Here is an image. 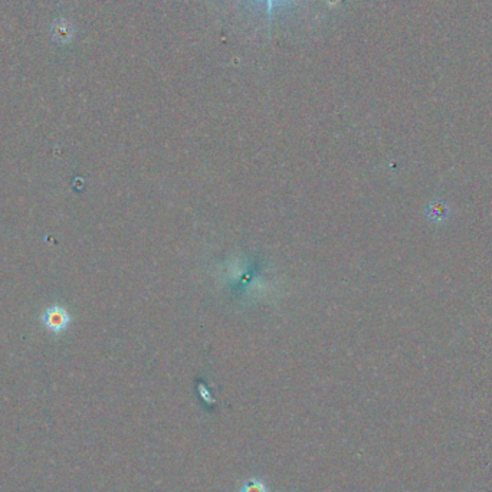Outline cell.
<instances>
[{
	"instance_id": "2",
	"label": "cell",
	"mask_w": 492,
	"mask_h": 492,
	"mask_svg": "<svg viewBox=\"0 0 492 492\" xmlns=\"http://www.w3.org/2000/svg\"><path fill=\"white\" fill-rule=\"evenodd\" d=\"M237 492H269L268 485L259 478H249L245 481Z\"/></svg>"
},
{
	"instance_id": "1",
	"label": "cell",
	"mask_w": 492,
	"mask_h": 492,
	"mask_svg": "<svg viewBox=\"0 0 492 492\" xmlns=\"http://www.w3.org/2000/svg\"><path fill=\"white\" fill-rule=\"evenodd\" d=\"M242 2L246 6L258 9V12L262 13L264 19L266 21V26L269 29L277 16L294 9L297 5L302 2V0H242Z\"/></svg>"
}]
</instances>
